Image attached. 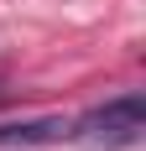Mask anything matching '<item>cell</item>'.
Listing matches in <instances>:
<instances>
[{
	"label": "cell",
	"mask_w": 146,
	"mask_h": 151,
	"mask_svg": "<svg viewBox=\"0 0 146 151\" xmlns=\"http://www.w3.org/2000/svg\"><path fill=\"white\" fill-rule=\"evenodd\" d=\"M78 141H89V146H104V151H120V146H136L141 141V130H146V99L141 94H115L110 104H99V109H89L78 125H68Z\"/></svg>",
	"instance_id": "6da1fadb"
},
{
	"label": "cell",
	"mask_w": 146,
	"mask_h": 151,
	"mask_svg": "<svg viewBox=\"0 0 146 151\" xmlns=\"http://www.w3.org/2000/svg\"><path fill=\"white\" fill-rule=\"evenodd\" d=\"M68 136V120H16L0 125V146H31V141H58Z\"/></svg>",
	"instance_id": "7a4b0ae2"
}]
</instances>
